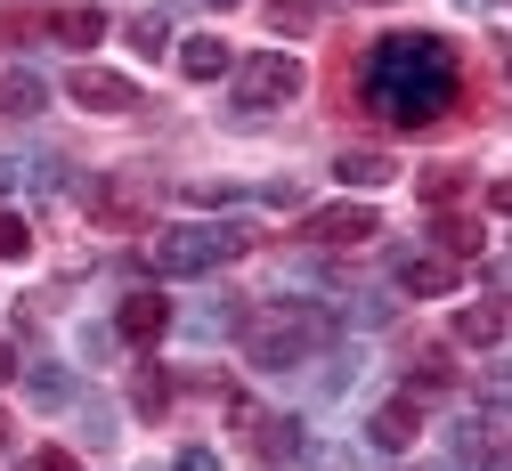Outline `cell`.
Masks as SVG:
<instances>
[{
    "instance_id": "obj_1",
    "label": "cell",
    "mask_w": 512,
    "mask_h": 471,
    "mask_svg": "<svg viewBox=\"0 0 512 471\" xmlns=\"http://www.w3.org/2000/svg\"><path fill=\"white\" fill-rule=\"evenodd\" d=\"M456 41L439 33H382L366 49V74H358V98L391 122V130H423L456 106Z\"/></svg>"
},
{
    "instance_id": "obj_2",
    "label": "cell",
    "mask_w": 512,
    "mask_h": 471,
    "mask_svg": "<svg viewBox=\"0 0 512 471\" xmlns=\"http://www.w3.org/2000/svg\"><path fill=\"white\" fill-rule=\"evenodd\" d=\"M326 342H334V317L326 309H301V301H285V309H269V317L244 325V358L261 366V374H285V366L317 358Z\"/></svg>"
},
{
    "instance_id": "obj_3",
    "label": "cell",
    "mask_w": 512,
    "mask_h": 471,
    "mask_svg": "<svg viewBox=\"0 0 512 471\" xmlns=\"http://www.w3.org/2000/svg\"><path fill=\"white\" fill-rule=\"evenodd\" d=\"M244 244H252L244 220H179V228H163L147 244V260L163 268V277H212V268H228Z\"/></svg>"
},
{
    "instance_id": "obj_4",
    "label": "cell",
    "mask_w": 512,
    "mask_h": 471,
    "mask_svg": "<svg viewBox=\"0 0 512 471\" xmlns=\"http://www.w3.org/2000/svg\"><path fill=\"white\" fill-rule=\"evenodd\" d=\"M293 98H301V57L261 49V57H244V65H236V106L269 114V106H293Z\"/></svg>"
},
{
    "instance_id": "obj_5",
    "label": "cell",
    "mask_w": 512,
    "mask_h": 471,
    "mask_svg": "<svg viewBox=\"0 0 512 471\" xmlns=\"http://www.w3.org/2000/svg\"><path fill=\"white\" fill-rule=\"evenodd\" d=\"M66 90H74L90 114H139V82H131V74H106V65H82Z\"/></svg>"
},
{
    "instance_id": "obj_6",
    "label": "cell",
    "mask_w": 512,
    "mask_h": 471,
    "mask_svg": "<svg viewBox=\"0 0 512 471\" xmlns=\"http://www.w3.org/2000/svg\"><path fill=\"white\" fill-rule=\"evenodd\" d=\"M301 236H309V244H366V236H382V220H374L366 204H326V212L301 220Z\"/></svg>"
},
{
    "instance_id": "obj_7",
    "label": "cell",
    "mask_w": 512,
    "mask_h": 471,
    "mask_svg": "<svg viewBox=\"0 0 512 471\" xmlns=\"http://www.w3.org/2000/svg\"><path fill=\"white\" fill-rule=\"evenodd\" d=\"M49 41H66V49H90V41H106V9L98 0H82V9H41L33 17Z\"/></svg>"
},
{
    "instance_id": "obj_8",
    "label": "cell",
    "mask_w": 512,
    "mask_h": 471,
    "mask_svg": "<svg viewBox=\"0 0 512 471\" xmlns=\"http://www.w3.org/2000/svg\"><path fill=\"white\" fill-rule=\"evenodd\" d=\"M163 325H171V301H163V293H131V301L114 309V333H122V342H155Z\"/></svg>"
},
{
    "instance_id": "obj_9",
    "label": "cell",
    "mask_w": 512,
    "mask_h": 471,
    "mask_svg": "<svg viewBox=\"0 0 512 471\" xmlns=\"http://www.w3.org/2000/svg\"><path fill=\"white\" fill-rule=\"evenodd\" d=\"M366 431H374V447H391V455H399V447H415V431H423V398H415V390H407V398H391V407H382Z\"/></svg>"
},
{
    "instance_id": "obj_10",
    "label": "cell",
    "mask_w": 512,
    "mask_h": 471,
    "mask_svg": "<svg viewBox=\"0 0 512 471\" xmlns=\"http://www.w3.org/2000/svg\"><path fill=\"white\" fill-rule=\"evenodd\" d=\"M334 179H342V187H391L399 163H391V155H374V147H350V155L334 163Z\"/></svg>"
},
{
    "instance_id": "obj_11",
    "label": "cell",
    "mask_w": 512,
    "mask_h": 471,
    "mask_svg": "<svg viewBox=\"0 0 512 471\" xmlns=\"http://www.w3.org/2000/svg\"><path fill=\"white\" fill-rule=\"evenodd\" d=\"M179 74H187V82H220V74H228V41H212V33H196V41L179 49Z\"/></svg>"
},
{
    "instance_id": "obj_12",
    "label": "cell",
    "mask_w": 512,
    "mask_h": 471,
    "mask_svg": "<svg viewBox=\"0 0 512 471\" xmlns=\"http://www.w3.org/2000/svg\"><path fill=\"white\" fill-rule=\"evenodd\" d=\"M399 293H456V260H399Z\"/></svg>"
},
{
    "instance_id": "obj_13",
    "label": "cell",
    "mask_w": 512,
    "mask_h": 471,
    "mask_svg": "<svg viewBox=\"0 0 512 471\" xmlns=\"http://www.w3.org/2000/svg\"><path fill=\"white\" fill-rule=\"evenodd\" d=\"M25 398L33 407H74V374L66 366H25Z\"/></svg>"
},
{
    "instance_id": "obj_14",
    "label": "cell",
    "mask_w": 512,
    "mask_h": 471,
    "mask_svg": "<svg viewBox=\"0 0 512 471\" xmlns=\"http://www.w3.org/2000/svg\"><path fill=\"white\" fill-rule=\"evenodd\" d=\"M41 106H49L41 74H9V82H0V114H41Z\"/></svg>"
},
{
    "instance_id": "obj_15",
    "label": "cell",
    "mask_w": 512,
    "mask_h": 471,
    "mask_svg": "<svg viewBox=\"0 0 512 471\" xmlns=\"http://www.w3.org/2000/svg\"><path fill=\"white\" fill-rule=\"evenodd\" d=\"M269 25L277 33H309L317 25V0H269Z\"/></svg>"
},
{
    "instance_id": "obj_16",
    "label": "cell",
    "mask_w": 512,
    "mask_h": 471,
    "mask_svg": "<svg viewBox=\"0 0 512 471\" xmlns=\"http://www.w3.org/2000/svg\"><path fill=\"white\" fill-rule=\"evenodd\" d=\"M456 195H464V171H456V163L423 171V204H456Z\"/></svg>"
},
{
    "instance_id": "obj_17",
    "label": "cell",
    "mask_w": 512,
    "mask_h": 471,
    "mask_svg": "<svg viewBox=\"0 0 512 471\" xmlns=\"http://www.w3.org/2000/svg\"><path fill=\"white\" fill-rule=\"evenodd\" d=\"M131 49H139V57H163V49H171V25H163V17L147 9V17L131 25Z\"/></svg>"
},
{
    "instance_id": "obj_18",
    "label": "cell",
    "mask_w": 512,
    "mask_h": 471,
    "mask_svg": "<svg viewBox=\"0 0 512 471\" xmlns=\"http://www.w3.org/2000/svg\"><path fill=\"white\" fill-rule=\"evenodd\" d=\"M496 333H504L496 309H464V317H456V342H496Z\"/></svg>"
},
{
    "instance_id": "obj_19",
    "label": "cell",
    "mask_w": 512,
    "mask_h": 471,
    "mask_svg": "<svg viewBox=\"0 0 512 471\" xmlns=\"http://www.w3.org/2000/svg\"><path fill=\"white\" fill-rule=\"evenodd\" d=\"M261 455H301V423H261Z\"/></svg>"
},
{
    "instance_id": "obj_20",
    "label": "cell",
    "mask_w": 512,
    "mask_h": 471,
    "mask_svg": "<svg viewBox=\"0 0 512 471\" xmlns=\"http://www.w3.org/2000/svg\"><path fill=\"white\" fill-rule=\"evenodd\" d=\"M25 252H33V228L17 212H0V260H25Z\"/></svg>"
},
{
    "instance_id": "obj_21",
    "label": "cell",
    "mask_w": 512,
    "mask_h": 471,
    "mask_svg": "<svg viewBox=\"0 0 512 471\" xmlns=\"http://www.w3.org/2000/svg\"><path fill=\"white\" fill-rule=\"evenodd\" d=\"M439 244H447V252H472L480 228H472V220H439Z\"/></svg>"
},
{
    "instance_id": "obj_22",
    "label": "cell",
    "mask_w": 512,
    "mask_h": 471,
    "mask_svg": "<svg viewBox=\"0 0 512 471\" xmlns=\"http://www.w3.org/2000/svg\"><path fill=\"white\" fill-rule=\"evenodd\" d=\"M25 471H82V463H74V455H66V447H41V455H33V463H25Z\"/></svg>"
},
{
    "instance_id": "obj_23",
    "label": "cell",
    "mask_w": 512,
    "mask_h": 471,
    "mask_svg": "<svg viewBox=\"0 0 512 471\" xmlns=\"http://www.w3.org/2000/svg\"><path fill=\"white\" fill-rule=\"evenodd\" d=\"M179 471H220V455H212V447H187V455H179Z\"/></svg>"
},
{
    "instance_id": "obj_24",
    "label": "cell",
    "mask_w": 512,
    "mask_h": 471,
    "mask_svg": "<svg viewBox=\"0 0 512 471\" xmlns=\"http://www.w3.org/2000/svg\"><path fill=\"white\" fill-rule=\"evenodd\" d=\"M488 204H496V212H512V179H496V187H488Z\"/></svg>"
},
{
    "instance_id": "obj_25",
    "label": "cell",
    "mask_w": 512,
    "mask_h": 471,
    "mask_svg": "<svg viewBox=\"0 0 512 471\" xmlns=\"http://www.w3.org/2000/svg\"><path fill=\"white\" fill-rule=\"evenodd\" d=\"M9 374H17V358H9V342H0V382H9Z\"/></svg>"
},
{
    "instance_id": "obj_26",
    "label": "cell",
    "mask_w": 512,
    "mask_h": 471,
    "mask_svg": "<svg viewBox=\"0 0 512 471\" xmlns=\"http://www.w3.org/2000/svg\"><path fill=\"white\" fill-rule=\"evenodd\" d=\"M9 187H17V163H0V195H9Z\"/></svg>"
},
{
    "instance_id": "obj_27",
    "label": "cell",
    "mask_w": 512,
    "mask_h": 471,
    "mask_svg": "<svg viewBox=\"0 0 512 471\" xmlns=\"http://www.w3.org/2000/svg\"><path fill=\"white\" fill-rule=\"evenodd\" d=\"M204 9H236V0H204Z\"/></svg>"
},
{
    "instance_id": "obj_28",
    "label": "cell",
    "mask_w": 512,
    "mask_h": 471,
    "mask_svg": "<svg viewBox=\"0 0 512 471\" xmlns=\"http://www.w3.org/2000/svg\"><path fill=\"white\" fill-rule=\"evenodd\" d=\"M374 9H391V0H374Z\"/></svg>"
}]
</instances>
